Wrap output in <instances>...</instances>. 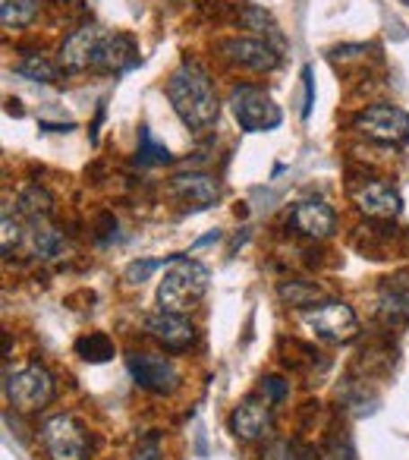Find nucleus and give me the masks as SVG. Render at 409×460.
<instances>
[{"label":"nucleus","instance_id":"1","mask_svg":"<svg viewBox=\"0 0 409 460\" xmlns=\"http://www.w3.org/2000/svg\"><path fill=\"white\" fill-rule=\"evenodd\" d=\"M167 102L177 111V117L192 129V133H204L218 123L221 114V102L218 92H214L212 76L202 70L192 60H183L177 70L167 76Z\"/></svg>","mask_w":409,"mask_h":460},{"label":"nucleus","instance_id":"2","mask_svg":"<svg viewBox=\"0 0 409 460\" xmlns=\"http://www.w3.org/2000/svg\"><path fill=\"white\" fill-rule=\"evenodd\" d=\"M208 281H212V275H208V269L202 262L186 256H173L164 271V281L158 288V306L164 313L186 315L204 296Z\"/></svg>","mask_w":409,"mask_h":460},{"label":"nucleus","instance_id":"3","mask_svg":"<svg viewBox=\"0 0 409 460\" xmlns=\"http://www.w3.org/2000/svg\"><path fill=\"white\" fill-rule=\"evenodd\" d=\"M227 104H231V111H233V120H237L239 129H246V133H268V129L281 127V120H283L274 98L252 83L233 85L231 102Z\"/></svg>","mask_w":409,"mask_h":460},{"label":"nucleus","instance_id":"4","mask_svg":"<svg viewBox=\"0 0 409 460\" xmlns=\"http://www.w3.org/2000/svg\"><path fill=\"white\" fill-rule=\"evenodd\" d=\"M300 322L306 332H312L315 338H321V341H331V344H346V341H352L359 332L356 313H352L344 300L315 303L312 309H302Z\"/></svg>","mask_w":409,"mask_h":460},{"label":"nucleus","instance_id":"5","mask_svg":"<svg viewBox=\"0 0 409 460\" xmlns=\"http://www.w3.org/2000/svg\"><path fill=\"white\" fill-rule=\"evenodd\" d=\"M41 445L51 460H85L89 457V432L70 413L48 416L41 422Z\"/></svg>","mask_w":409,"mask_h":460},{"label":"nucleus","instance_id":"6","mask_svg":"<svg viewBox=\"0 0 409 460\" xmlns=\"http://www.w3.org/2000/svg\"><path fill=\"white\" fill-rule=\"evenodd\" d=\"M54 394H57L54 376L39 363L26 366V369L13 372V376L7 378V401L13 403L16 410H22V413H39V410H45L48 403L54 401Z\"/></svg>","mask_w":409,"mask_h":460},{"label":"nucleus","instance_id":"7","mask_svg":"<svg viewBox=\"0 0 409 460\" xmlns=\"http://www.w3.org/2000/svg\"><path fill=\"white\" fill-rule=\"evenodd\" d=\"M359 136L381 146H400L409 139V114L396 104H371V108L359 111L352 120Z\"/></svg>","mask_w":409,"mask_h":460},{"label":"nucleus","instance_id":"8","mask_svg":"<svg viewBox=\"0 0 409 460\" xmlns=\"http://www.w3.org/2000/svg\"><path fill=\"white\" fill-rule=\"evenodd\" d=\"M231 432L239 441H265L274 432V413L271 401L265 394H249L233 407L231 413Z\"/></svg>","mask_w":409,"mask_h":460},{"label":"nucleus","instance_id":"9","mask_svg":"<svg viewBox=\"0 0 409 460\" xmlns=\"http://www.w3.org/2000/svg\"><path fill=\"white\" fill-rule=\"evenodd\" d=\"M126 366H129V376L135 378V385L152 391V394H170L179 385L177 366L167 357H158V353H129Z\"/></svg>","mask_w":409,"mask_h":460},{"label":"nucleus","instance_id":"10","mask_svg":"<svg viewBox=\"0 0 409 460\" xmlns=\"http://www.w3.org/2000/svg\"><path fill=\"white\" fill-rule=\"evenodd\" d=\"M104 26H95V22H85L79 26L76 32L66 35V41L60 45V54H57V64L64 73H85L95 66V54H98V45H101Z\"/></svg>","mask_w":409,"mask_h":460},{"label":"nucleus","instance_id":"11","mask_svg":"<svg viewBox=\"0 0 409 460\" xmlns=\"http://www.w3.org/2000/svg\"><path fill=\"white\" fill-rule=\"evenodd\" d=\"M145 334L152 341H158L164 350H173V353H179V350H189L192 344H196V325H192L186 315H179V313H154V315H148L145 319Z\"/></svg>","mask_w":409,"mask_h":460},{"label":"nucleus","instance_id":"12","mask_svg":"<svg viewBox=\"0 0 409 460\" xmlns=\"http://www.w3.org/2000/svg\"><path fill=\"white\" fill-rule=\"evenodd\" d=\"M221 54H224L231 64L243 66V70H252V73H268L281 64L277 48L262 39H227V41H221Z\"/></svg>","mask_w":409,"mask_h":460},{"label":"nucleus","instance_id":"13","mask_svg":"<svg viewBox=\"0 0 409 460\" xmlns=\"http://www.w3.org/2000/svg\"><path fill=\"white\" fill-rule=\"evenodd\" d=\"M352 202H356V208L362 211L365 217H375V221H390V217H396L403 211L400 192L390 183H384V180H369V183H362L352 192Z\"/></svg>","mask_w":409,"mask_h":460},{"label":"nucleus","instance_id":"14","mask_svg":"<svg viewBox=\"0 0 409 460\" xmlns=\"http://www.w3.org/2000/svg\"><path fill=\"white\" fill-rule=\"evenodd\" d=\"M139 64V45L126 32H104L95 54V73H123Z\"/></svg>","mask_w":409,"mask_h":460},{"label":"nucleus","instance_id":"15","mask_svg":"<svg viewBox=\"0 0 409 460\" xmlns=\"http://www.w3.org/2000/svg\"><path fill=\"white\" fill-rule=\"evenodd\" d=\"M290 224L300 230L302 237L327 240L334 234V227H337V215H334L331 205L321 202V199H306V202H300L293 208V215H290Z\"/></svg>","mask_w":409,"mask_h":460},{"label":"nucleus","instance_id":"16","mask_svg":"<svg viewBox=\"0 0 409 460\" xmlns=\"http://www.w3.org/2000/svg\"><path fill=\"white\" fill-rule=\"evenodd\" d=\"M170 192L179 202L192 205V208H208L221 199V183L212 173L202 171H189V173H177L170 180Z\"/></svg>","mask_w":409,"mask_h":460},{"label":"nucleus","instance_id":"17","mask_svg":"<svg viewBox=\"0 0 409 460\" xmlns=\"http://www.w3.org/2000/svg\"><path fill=\"white\" fill-rule=\"evenodd\" d=\"M378 319L384 325L409 322V275H394L378 290Z\"/></svg>","mask_w":409,"mask_h":460},{"label":"nucleus","instance_id":"18","mask_svg":"<svg viewBox=\"0 0 409 460\" xmlns=\"http://www.w3.org/2000/svg\"><path fill=\"white\" fill-rule=\"evenodd\" d=\"M16 208H20L29 221L45 224L48 217H51V211H54V199H51V192H48L45 186L32 183V186H26V190L20 192V199H16Z\"/></svg>","mask_w":409,"mask_h":460},{"label":"nucleus","instance_id":"19","mask_svg":"<svg viewBox=\"0 0 409 460\" xmlns=\"http://www.w3.org/2000/svg\"><path fill=\"white\" fill-rule=\"evenodd\" d=\"M277 294H281V300L287 303V306H296V309H312L315 303H321V288L312 281H283L281 288H277Z\"/></svg>","mask_w":409,"mask_h":460},{"label":"nucleus","instance_id":"20","mask_svg":"<svg viewBox=\"0 0 409 460\" xmlns=\"http://www.w3.org/2000/svg\"><path fill=\"white\" fill-rule=\"evenodd\" d=\"M76 353L85 359V363H108V359H114L117 347L108 334L91 332V334H83V338L76 341Z\"/></svg>","mask_w":409,"mask_h":460},{"label":"nucleus","instance_id":"21","mask_svg":"<svg viewBox=\"0 0 409 460\" xmlns=\"http://www.w3.org/2000/svg\"><path fill=\"white\" fill-rule=\"evenodd\" d=\"M39 16V0H0V22L4 29H22Z\"/></svg>","mask_w":409,"mask_h":460},{"label":"nucleus","instance_id":"22","mask_svg":"<svg viewBox=\"0 0 409 460\" xmlns=\"http://www.w3.org/2000/svg\"><path fill=\"white\" fill-rule=\"evenodd\" d=\"M16 73L26 79H32V83H57L60 79V64H51V60L45 58V54H29L26 60H22L20 66H16Z\"/></svg>","mask_w":409,"mask_h":460},{"label":"nucleus","instance_id":"23","mask_svg":"<svg viewBox=\"0 0 409 460\" xmlns=\"http://www.w3.org/2000/svg\"><path fill=\"white\" fill-rule=\"evenodd\" d=\"M64 250H66V243L57 230L48 227V224H35V230H32V252L35 256L39 259H57V256H64Z\"/></svg>","mask_w":409,"mask_h":460},{"label":"nucleus","instance_id":"24","mask_svg":"<svg viewBox=\"0 0 409 460\" xmlns=\"http://www.w3.org/2000/svg\"><path fill=\"white\" fill-rule=\"evenodd\" d=\"M135 161H139L142 167L167 164V161H170L167 146L154 142V136H152V129H148V127H139V155H135Z\"/></svg>","mask_w":409,"mask_h":460},{"label":"nucleus","instance_id":"25","mask_svg":"<svg viewBox=\"0 0 409 460\" xmlns=\"http://www.w3.org/2000/svg\"><path fill=\"white\" fill-rule=\"evenodd\" d=\"M243 22H246V29H256V32H262V35H268V41L271 45L281 51L283 48V35H281V29L274 26V20H271L265 10H258V7H246L243 10Z\"/></svg>","mask_w":409,"mask_h":460},{"label":"nucleus","instance_id":"26","mask_svg":"<svg viewBox=\"0 0 409 460\" xmlns=\"http://www.w3.org/2000/svg\"><path fill=\"white\" fill-rule=\"evenodd\" d=\"M170 259H167V262H164V259H142V262H133L126 271H123V281H126V284H145L148 275H152V271H158L161 265H170Z\"/></svg>","mask_w":409,"mask_h":460},{"label":"nucleus","instance_id":"27","mask_svg":"<svg viewBox=\"0 0 409 460\" xmlns=\"http://www.w3.org/2000/svg\"><path fill=\"white\" fill-rule=\"evenodd\" d=\"M0 227H4V234H0V246H4V252H13L16 246L22 243V227L16 217H10V211L4 208V221H0Z\"/></svg>","mask_w":409,"mask_h":460},{"label":"nucleus","instance_id":"28","mask_svg":"<svg viewBox=\"0 0 409 460\" xmlns=\"http://www.w3.org/2000/svg\"><path fill=\"white\" fill-rule=\"evenodd\" d=\"M287 382H283L281 376H268V378H262V394L268 397L271 403H281L283 397H287Z\"/></svg>","mask_w":409,"mask_h":460},{"label":"nucleus","instance_id":"29","mask_svg":"<svg viewBox=\"0 0 409 460\" xmlns=\"http://www.w3.org/2000/svg\"><path fill=\"white\" fill-rule=\"evenodd\" d=\"M133 460H161V445H158V435H145V438L135 445Z\"/></svg>","mask_w":409,"mask_h":460},{"label":"nucleus","instance_id":"30","mask_svg":"<svg viewBox=\"0 0 409 460\" xmlns=\"http://www.w3.org/2000/svg\"><path fill=\"white\" fill-rule=\"evenodd\" d=\"M302 89H306V104H302V120L312 117L315 108V76H312V66H302Z\"/></svg>","mask_w":409,"mask_h":460},{"label":"nucleus","instance_id":"31","mask_svg":"<svg viewBox=\"0 0 409 460\" xmlns=\"http://www.w3.org/2000/svg\"><path fill=\"white\" fill-rule=\"evenodd\" d=\"M340 460H350V457H340Z\"/></svg>","mask_w":409,"mask_h":460},{"label":"nucleus","instance_id":"32","mask_svg":"<svg viewBox=\"0 0 409 460\" xmlns=\"http://www.w3.org/2000/svg\"><path fill=\"white\" fill-rule=\"evenodd\" d=\"M403 4H409V0H403Z\"/></svg>","mask_w":409,"mask_h":460}]
</instances>
